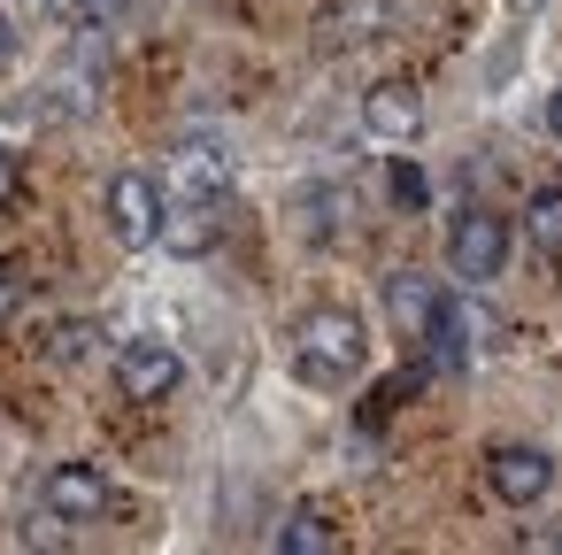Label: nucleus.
<instances>
[{
  "mask_svg": "<svg viewBox=\"0 0 562 555\" xmlns=\"http://www.w3.org/2000/svg\"><path fill=\"white\" fill-rule=\"evenodd\" d=\"M216 240H224V201H216V193H193V201H186V209H170V224H162V247H170V255H186V263H193V255H209Z\"/></svg>",
  "mask_w": 562,
  "mask_h": 555,
  "instance_id": "10",
  "label": "nucleus"
},
{
  "mask_svg": "<svg viewBox=\"0 0 562 555\" xmlns=\"http://www.w3.org/2000/svg\"><path fill=\"white\" fill-rule=\"evenodd\" d=\"M362 363H370V340H362V317H355V309H316V317H301V355H293V370H301L308 386H347Z\"/></svg>",
  "mask_w": 562,
  "mask_h": 555,
  "instance_id": "1",
  "label": "nucleus"
},
{
  "mask_svg": "<svg viewBox=\"0 0 562 555\" xmlns=\"http://www.w3.org/2000/svg\"><path fill=\"white\" fill-rule=\"evenodd\" d=\"M447 263H454L462 286L501 278V270H508V217H501V209H462L454 232H447Z\"/></svg>",
  "mask_w": 562,
  "mask_h": 555,
  "instance_id": "2",
  "label": "nucleus"
},
{
  "mask_svg": "<svg viewBox=\"0 0 562 555\" xmlns=\"http://www.w3.org/2000/svg\"><path fill=\"white\" fill-rule=\"evenodd\" d=\"M178 186L224 201V186H232V155H224V147H186V155H178Z\"/></svg>",
  "mask_w": 562,
  "mask_h": 555,
  "instance_id": "11",
  "label": "nucleus"
},
{
  "mask_svg": "<svg viewBox=\"0 0 562 555\" xmlns=\"http://www.w3.org/2000/svg\"><path fill=\"white\" fill-rule=\"evenodd\" d=\"M278 547H285V555H324V547H331L324 509H293V517H285V532H278Z\"/></svg>",
  "mask_w": 562,
  "mask_h": 555,
  "instance_id": "13",
  "label": "nucleus"
},
{
  "mask_svg": "<svg viewBox=\"0 0 562 555\" xmlns=\"http://www.w3.org/2000/svg\"><path fill=\"white\" fill-rule=\"evenodd\" d=\"M101 347V324L93 317H78V324H55V363H86Z\"/></svg>",
  "mask_w": 562,
  "mask_h": 555,
  "instance_id": "15",
  "label": "nucleus"
},
{
  "mask_svg": "<svg viewBox=\"0 0 562 555\" xmlns=\"http://www.w3.org/2000/svg\"><path fill=\"white\" fill-rule=\"evenodd\" d=\"M547 132H554V140H562V93H554V101H547Z\"/></svg>",
  "mask_w": 562,
  "mask_h": 555,
  "instance_id": "21",
  "label": "nucleus"
},
{
  "mask_svg": "<svg viewBox=\"0 0 562 555\" xmlns=\"http://www.w3.org/2000/svg\"><path fill=\"white\" fill-rule=\"evenodd\" d=\"M16 201V147H0V209Z\"/></svg>",
  "mask_w": 562,
  "mask_h": 555,
  "instance_id": "19",
  "label": "nucleus"
},
{
  "mask_svg": "<svg viewBox=\"0 0 562 555\" xmlns=\"http://www.w3.org/2000/svg\"><path fill=\"white\" fill-rule=\"evenodd\" d=\"M40 501H47L55 517L86 524V517H101V509H109V478H101L93 463H55V470H47V486H40Z\"/></svg>",
  "mask_w": 562,
  "mask_h": 555,
  "instance_id": "8",
  "label": "nucleus"
},
{
  "mask_svg": "<svg viewBox=\"0 0 562 555\" xmlns=\"http://www.w3.org/2000/svg\"><path fill=\"white\" fill-rule=\"evenodd\" d=\"M9 55H16V32H9V0H0V70H9Z\"/></svg>",
  "mask_w": 562,
  "mask_h": 555,
  "instance_id": "20",
  "label": "nucleus"
},
{
  "mask_svg": "<svg viewBox=\"0 0 562 555\" xmlns=\"http://www.w3.org/2000/svg\"><path fill=\"white\" fill-rule=\"evenodd\" d=\"M524 232H531V247H539L547 263H562V186L531 193V209H524Z\"/></svg>",
  "mask_w": 562,
  "mask_h": 555,
  "instance_id": "12",
  "label": "nucleus"
},
{
  "mask_svg": "<svg viewBox=\"0 0 562 555\" xmlns=\"http://www.w3.org/2000/svg\"><path fill=\"white\" fill-rule=\"evenodd\" d=\"M162 224H170L162 186H155L147 170H116V178H109V232H116L124 247H162Z\"/></svg>",
  "mask_w": 562,
  "mask_h": 555,
  "instance_id": "3",
  "label": "nucleus"
},
{
  "mask_svg": "<svg viewBox=\"0 0 562 555\" xmlns=\"http://www.w3.org/2000/svg\"><path fill=\"white\" fill-rule=\"evenodd\" d=\"M362 132H370V140H385V147H408V140L424 132V93H416L408 78L370 86V93H362Z\"/></svg>",
  "mask_w": 562,
  "mask_h": 555,
  "instance_id": "6",
  "label": "nucleus"
},
{
  "mask_svg": "<svg viewBox=\"0 0 562 555\" xmlns=\"http://www.w3.org/2000/svg\"><path fill=\"white\" fill-rule=\"evenodd\" d=\"M393 201H401V209H424V178H416L408 163H393Z\"/></svg>",
  "mask_w": 562,
  "mask_h": 555,
  "instance_id": "17",
  "label": "nucleus"
},
{
  "mask_svg": "<svg viewBox=\"0 0 562 555\" xmlns=\"http://www.w3.org/2000/svg\"><path fill=\"white\" fill-rule=\"evenodd\" d=\"M454 309H462V332H470V355H493L508 324H501L493 309H477V301H454Z\"/></svg>",
  "mask_w": 562,
  "mask_h": 555,
  "instance_id": "14",
  "label": "nucleus"
},
{
  "mask_svg": "<svg viewBox=\"0 0 562 555\" xmlns=\"http://www.w3.org/2000/svg\"><path fill=\"white\" fill-rule=\"evenodd\" d=\"M16 301H24V278H16L9 263H0V317H16Z\"/></svg>",
  "mask_w": 562,
  "mask_h": 555,
  "instance_id": "18",
  "label": "nucleus"
},
{
  "mask_svg": "<svg viewBox=\"0 0 562 555\" xmlns=\"http://www.w3.org/2000/svg\"><path fill=\"white\" fill-rule=\"evenodd\" d=\"M378 32H393V0H331L308 40H316V55H355Z\"/></svg>",
  "mask_w": 562,
  "mask_h": 555,
  "instance_id": "5",
  "label": "nucleus"
},
{
  "mask_svg": "<svg viewBox=\"0 0 562 555\" xmlns=\"http://www.w3.org/2000/svg\"><path fill=\"white\" fill-rule=\"evenodd\" d=\"M178 378H186V363H178L162 340H132V347L116 355V386H124L132 401H170Z\"/></svg>",
  "mask_w": 562,
  "mask_h": 555,
  "instance_id": "7",
  "label": "nucleus"
},
{
  "mask_svg": "<svg viewBox=\"0 0 562 555\" xmlns=\"http://www.w3.org/2000/svg\"><path fill=\"white\" fill-rule=\"evenodd\" d=\"M485 486H493L508 509H531V501L554 486V455H547V447H531V440L493 447V455H485Z\"/></svg>",
  "mask_w": 562,
  "mask_h": 555,
  "instance_id": "4",
  "label": "nucleus"
},
{
  "mask_svg": "<svg viewBox=\"0 0 562 555\" xmlns=\"http://www.w3.org/2000/svg\"><path fill=\"white\" fill-rule=\"evenodd\" d=\"M124 9V0H63V16H78V24H109Z\"/></svg>",
  "mask_w": 562,
  "mask_h": 555,
  "instance_id": "16",
  "label": "nucleus"
},
{
  "mask_svg": "<svg viewBox=\"0 0 562 555\" xmlns=\"http://www.w3.org/2000/svg\"><path fill=\"white\" fill-rule=\"evenodd\" d=\"M439 309H447V293H439L424 270H401V278H385V317H393V332H401V340H424Z\"/></svg>",
  "mask_w": 562,
  "mask_h": 555,
  "instance_id": "9",
  "label": "nucleus"
}]
</instances>
